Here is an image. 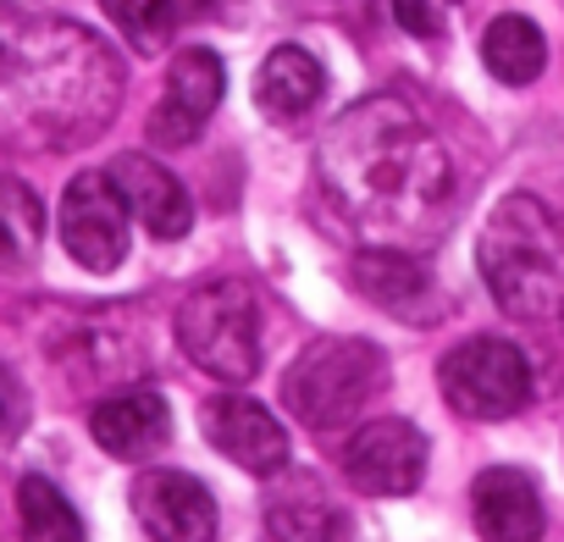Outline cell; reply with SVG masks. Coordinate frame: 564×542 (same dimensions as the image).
Segmentation results:
<instances>
[{
	"label": "cell",
	"instance_id": "cell-1",
	"mask_svg": "<svg viewBox=\"0 0 564 542\" xmlns=\"http://www.w3.org/2000/svg\"><path fill=\"white\" fill-rule=\"evenodd\" d=\"M322 188L338 216L382 249L421 254L454 221V161L393 95L349 106L322 139Z\"/></svg>",
	"mask_w": 564,
	"mask_h": 542
},
{
	"label": "cell",
	"instance_id": "cell-2",
	"mask_svg": "<svg viewBox=\"0 0 564 542\" xmlns=\"http://www.w3.org/2000/svg\"><path fill=\"white\" fill-rule=\"evenodd\" d=\"M476 265L503 316L553 322L564 305V232L553 205L536 194H509L503 205H492L476 243Z\"/></svg>",
	"mask_w": 564,
	"mask_h": 542
},
{
	"label": "cell",
	"instance_id": "cell-3",
	"mask_svg": "<svg viewBox=\"0 0 564 542\" xmlns=\"http://www.w3.org/2000/svg\"><path fill=\"white\" fill-rule=\"evenodd\" d=\"M382 382H388V355L371 338H316L282 377V404L311 432H333L349 426Z\"/></svg>",
	"mask_w": 564,
	"mask_h": 542
},
{
	"label": "cell",
	"instance_id": "cell-4",
	"mask_svg": "<svg viewBox=\"0 0 564 542\" xmlns=\"http://www.w3.org/2000/svg\"><path fill=\"white\" fill-rule=\"evenodd\" d=\"M183 355L216 382H249L260 371V305L238 278H216L177 305Z\"/></svg>",
	"mask_w": 564,
	"mask_h": 542
},
{
	"label": "cell",
	"instance_id": "cell-5",
	"mask_svg": "<svg viewBox=\"0 0 564 542\" xmlns=\"http://www.w3.org/2000/svg\"><path fill=\"white\" fill-rule=\"evenodd\" d=\"M437 382H443V399L470 421H509L536 399L531 360L509 338H470L448 349L437 366Z\"/></svg>",
	"mask_w": 564,
	"mask_h": 542
},
{
	"label": "cell",
	"instance_id": "cell-6",
	"mask_svg": "<svg viewBox=\"0 0 564 542\" xmlns=\"http://www.w3.org/2000/svg\"><path fill=\"white\" fill-rule=\"evenodd\" d=\"M62 243L67 254L106 278L128 260V205L111 183V172H78L62 194Z\"/></svg>",
	"mask_w": 564,
	"mask_h": 542
},
{
	"label": "cell",
	"instance_id": "cell-7",
	"mask_svg": "<svg viewBox=\"0 0 564 542\" xmlns=\"http://www.w3.org/2000/svg\"><path fill=\"white\" fill-rule=\"evenodd\" d=\"M426 476V432L415 421H371L344 443V481L366 498H404Z\"/></svg>",
	"mask_w": 564,
	"mask_h": 542
},
{
	"label": "cell",
	"instance_id": "cell-8",
	"mask_svg": "<svg viewBox=\"0 0 564 542\" xmlns=\"http://www.w3.org/2000/svg\"><path fill=\"white\" fill-rule=\"evenodd\" d=\"M221 89H227V73H221V56L210 45H188L172 56L166 67V95L150 117V139L177 150V144H194L205 133V122L216 117L221 106Z\"/></svg>",
	"mask_w": 564,
	"mask_h": 542
},
{
	"label": "cell",
	"instance_id": "cell-9",
	"mask_svg": "<svg viewBox=\"0 0 564 542\" xmlns=\"http://www.w3.org/2000/svg\"><path fill=\"white\" fill-rule=\"evenodd\" d=\"M199 426H205V443L249 476H282L289 470V432L276 426V415L260 399L221 393V399L205 404Z\"/></svg>",
	"mask_w": 564,
	"mask_h": 542
},
{
	"label": "cell",
	"instance_id": "cell-10",
	"mask_svg": "<svg viewBox=\"0 0 564 542\" xmlns=\"http://www.w3.org/2000/svg\"><path fill=\"white\" fill-rule=\"evenodd\" d=\"M133 514L150 536H166V542L216 536V498L188 470H144L133 481Z\"/></svg>",
	"mask_w": 564,
	"mask_h": 542
},
{
	"label": "cell",
	"instance_id": "cell-11",
	"mask_svg": "<svg viewBox=\"0 0 564 542\" xmlns=\"http://www.w3.org/2000/svg\"><path fill=\"white\" fill-rule=\"evenodd\" d=\"M355 283H360V294H371V305H382L404 322H432L437 316V278L410 249H382V243L360 249L355 254Z\"/></svg>",
	"mask_w": 564,
	"mask_h": 542
},
{
	"label": "cell",
	"instance_id": "cell-12",
	"mask_svg": "<svg viewBox=\"0 0 564 542\" xmlns=\"http://www.w3.org/2000/svg\"><path fill=\"white\" fill-rule=\"evenodd\" d=\"M111 183H117L128 216H139V221L150 227V238L172 243V238H183V232L194 227V199H188V188L177 183V172H166L161 161H150V155H122V161L111 166Z\"/></svg>",
	"mask_w": 564,
	"mask_h": 542
},
{
	"label": "cell",
	"instance_id": "cell-13",
	"mask_svg": "<svg viewBox=\"0 0 564 542\" xmlns=\"http://www.w3.org/2000/svg\"><path fill=\"white\" fill-rule=\"evenodd\" d=\"M89 432H95V443H100L111 459H122V465H144V459H155V454L172 443V410H166V399L150 393V388H139V393H117V399L95 404Z\"/></svg>",
	"mask_w": 564,
	"mask_h": 542
},
{
	"label": "cell",
	"instance_id": "cell-14",
	"mask_svg": "<svg viewBox=\"0 0 564 542\" xmlns=\"http://www.w3.org/2000/svg\"><path fill=\"white\" fill-rule=\"evenodd\" d=\"M470 509H476V531L492 536V542H531L547 531V509H542V492L525 470L514 465H492L476 476L470 487Z\"/></svg>",
	"mask_w": 564,
	"mask_h": 542
},
{
	"label": "cell",
	"instance_id": "cell-15",
	"mask_svg": "<svg viewBox=\"0 0 564 542\" xmlns=\"http://www.w3.org/2000/svg\"><path fill=\"white\" fill-rule=\"evenodd\" d=\"M327 95V73L322 62L305 51V45H276L265 62H260V78H254V106L271 117V122H300L322 106Z\"/></svg>",
	"mask_w": 564,
	"mask_h": 542
},
{
	"label": "cell",
	"instance_id": "cell-16",
	"mask_svg": "<svg viewBox=\"0 0 564 542\" xmlns=\"http://www.w3.org/2000/svg\"><path fill=\"white\" fill-rule=\"evenodd\" d=\"M265 531L294 542V536H349V514L322 492L316 476H289L265 498Z\"/></svg>",
	"mask_w": 564,
	"mask_h": 542
},
{
	"label": "cell",
	"instance_id": "cell-17",
	"mask_svg": "<svg viewBox=\"0 0 564 542\" xmlns=\"http://www.w3.org/2000/svg\"><path fill=\"white\" fill-rule=\"evenodd\" d=\"M481 62L498 84H531L542 67H547V40L531 18H492V29L481 34Z\"/></svg>",
	"mask_w": 564,
	"mask_h": 542
},
{
	"label": "cell",
	"instance_id": "cell-18",
	"mask_svg": "<svg viewBox=\"0 0 564 542\" xmlns=\"http://www.w3.org/2000/svg\"><path fill=\"white\" fill-rule=\"evenodd\" d=\"M45 205L23 177H0V271H29L40 260Z\"/></svg>",
	"mask_w": 564,
	"mask_h": 542
},
{
	"label": "cell",
	"instance_id": "cell-19",
	"mask_svg": "<svg viewBox=\"0 0 564 542\" xmlns=\"http://www.w3.org/2000/svg\"><path fill=\"white\" fill-rule=\"evenodd\" d=\"M18 509H23V531L34 542H78L84 536V520L78 509L67 503V492L45 476H23L18 481Z\"/></svg>",
	"mask_w": 564,
	"mask_h": 542
},
{
	"label": "cell",
	"instance_id": "cell-20",
	"mask_svg": "<svg viewBox=\"0 0 564 542\" xmlns=\"http://www.w3.org/2000/svg\"><path fill=\"white\" fill-rule=\"evenodd\" d=\"M100 7L139 56H161L177 29V0H100Z\"/></svg>",
	"mask_w": 564,
	"mask_h": 542
},
{
	"label": "cell",
	"instance_id": "cell-21",
	"mask_svg": "<svg viewBox=\"0 0 564 542\" xmlns=\"http://www.w3.org/2000/svg\"><path fill=\"white\" fill-rule=\"evenodd\" d=\"M29 421H34V399H29L23 377L0 360V448L18 443V437L29 432Z\"/></svg>",
	"mask_w": 564,
	"mask_h": 542
},
{
	"label": "cell",
	"instance_id": "cell-22",
	"mask_svg": "<svg viewBox=\"0 0 564 542\" xmlns=\"http://www.w3.org/2000/svg\"><path fill=\"white\" fill-rule=\"evenodd\" d=\"M393 18L415 40H443L448 29V0H393Z\"/></svg>",
	"mask_w": 564,
	"mask_h": 542
}]
</instances>
